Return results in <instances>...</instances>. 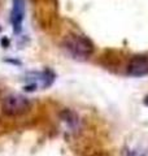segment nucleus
Returning <instances> with one entry per match:
<instances>
[{
  "mask_svg": "<svg viewBox=\"0 0 148 156\" xmlns=\"http://www.w3.org/2000/svg\"><path fill=\"white\" fill-rule=\"evenodd\" d=\"M127 74L132 77H143L148 74V57L135 56L127 65Z\"/></svg>",
  "mask_w": 148,
  "mask_h": 156,
  "instance_id": "nucleus-5",
  "label": "nucleus"
},
{
  "mask_svg": "<svg viewBox=\"0 0 148 156\" xmlns=\"http://www.w3.org/2000/svg\"><path fill=\"white\" fill-rule=\"evenodd\" d=\"M30 100L19 94L7 95L3 99L2 109L8 116H21L30 109Z\"/></svg>",
  "mask_w": 148,
  "mask_h": 156,
  "instance_id": "nucleus-2",
  "label": "nucleus"
},
{
  "mask_svg": "<svg viewBox=\"0 0 148 156\" xmlns=\"http://www.w3.org/2000/svg\"><path fill=\"white\" fill-rule=\"evenodd\" d=\"M64 48L77 60H86L93 53V43L88 38L78 34H70L64 41Z\"/></svg>",
  "mask_w": 148,
  "mask_h": 156,
  "instance_id": "nucleus-1",
  "label": "nucleus"
},
{
  "mask_svg": "<svg viewBox=\"0 0 148 156\" xmlns=\"http://www.w3.org/2000/svg\"><path fill=\"white\" fill-rule=\"evenodd\" d=\"M25 18V0H13L11 11V23L13 33L19 34L22 31V22Z\"/></svg>",
  "mask_w": 148,
  "mask_h": 156,
  "instance_id": "nucleus-4",
  "label": "nucleus"
},
{
  "mask_svg": "<svg viewBox=\"0 0 148 156\" xmlns=\"http://www.w3.org/2000/svg\"><path fill=\"white\" fill-rule=\"evenodd\" d=\"M31 77L27 78V81L30 83H27L25 86V91H34L37 90L38 87H42V89H47L49 87L53 81H55V73L49 69H46L43 72H39V73H31L29 74Z\"/></svg>",
  "mask_w": 148,
  "mask_h": 156,
  "instance_id": "nucleus-3",
  "label": "nucleus"
},
{
  "mask_svg": "<svg viewBox=\"0 0 148 156\" xmlns=\"http://www.w3.org/2000/svg\"><path fill=\"white\" fill-rule=\"evenodd\" d=\"M144 104H146V105L148 107V95H147V96L144 98Z\"/></svg>",
  "mask_w": 148,
  "mask_h": 156,
  "instance_id": "nucleus-6",
  "label": "nucleus"
}]
</instances>
